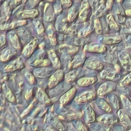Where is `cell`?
<instances>
[{
	"instance_id": "obj_9",
	"label": "cell",
	"mask_w": 131,
	"mask_h": 131,
	"mask_svg": "<svg viewBox=\"0 0 131 131\" xmlns=\"http://www.w3.org/2000/svg\"><path fill=\"white\" fill-rule=\"evenodd\" d=\"M121 98L122 99V101H123V105L124 106L125 109L126 110V111L130 113H131V104L130 102L129 101V100L125 97H124L123 96H121Z\"/></svg>"
},
{
	"instance_id": "obj_6",
	"label": "cell",
	"mask_w": 131,
	"mask_h": 131,
	"mask_svg": "<svg viewBox=\"0 0 131 131\" xmlns=\"http://www.w3.org/2000/svg\"><path fill=\"white\" fill-rule=\"evenodd\" d=\"M118 75L114 72V71H104L103 72L101 73V76H102L103 78H105L108 79H113L115 77H117Z\"/></svg>"
},
{
	"instance_id": "obj_14",
	"label": "cell",
	"mask_w": 131,
	"mask_h": 131,
	"mask_svg": "<svg viewBox=\"0 0 131 131\" xmlns=\"http://www.w3.org/2000/svg\"><path fill=\"white\" fill-rule=\"evenodd\" d=\"M48 1H52V0H48Z\"/></svg>"
},
{
	"instance_id": "obj_5",
	"label": "cell",
	"mask_w": 131,
	"mask_h": 131,
	"mask_svg": "<svg viewBox=\"0 0 131 131\" xmlns=\"http://www.w3.org/2000/svg\"><path fill=\"white\" fill-rule=\"evenodd\" d=\"M98 102V105L102 109L103 111H105L106 112H111L112 109L111 107L110 106V105L103 99H98L97 100Z\"/></svg>"
},
{
	"instance_id": "obj_4",
	"label": "cell",
	"mask_w": 131,
	"mask_h": 131,
	"mask_svg": "<svg viewBox=\"0 0 131 131\" xmlns=\"http://www.w3.org/2000/svg\"><path fill=\"white\" fill-rule=\"evenodd\" d=\"M37 14V11L36 10H25L22 12H20L18 15L19 17H34Z\"/></svg>"
},
{
	"instance_id": "obj_13",
	"label": "cell",
	"mask_w": 131,
	"mask_h": 131,
	"mask_svg": "<svg viewBox=\"0 0 131 131\" xmlns=\"http://www.w3.org/2000/svg\"><path fill=\"white\" fill-rule=\"evenodd\" d=\"M38 1L39 0H30V4H31V5H32V6H33L38 2Z\"/></svg>"
},
{
	"instance_id": "obj_8",
	"label": "cell",
	"mask_w": 131,
	"mask_h": 131,
	"mask_svg": "<svg viewBox=\"0 0 131 131\" xmlns=\"http://www.w3.org/2000/svg\"><path fill=\"white\" fill-rule=\"evenodd\" d=\"M111 95L110 97H108V100L110 103L112 104V105L114 106V107L116 108V109H118L119 107V101L118 99V98L117 96L115 95V94H113Z\"/></svg>"
},
{
	"instance_id": "obj_10",
	"label": "cell",
	"mask_w": 131,
	"mask_h": 131,
	"mask_svg": "<svg viewBox=\"0 0 131 131\" xmlns=\"http://www.w3.org/2000/svg\"><path fill=\"white\" fill-rule=\"evenodd\" d=\"M130 82H131V73L128 75L127 76H126L121 83V85H124Z\"/></svg>"
},
{
	"instance_id": "obj_11",
	"label": "cell",
	"mask_w": 131,
	"mask_h": 131,
	"mask_svg": "<svg viewBox=\"0 0 131 131\" xmlns=\"http://www.w3.org/2000/svg\"><path fill=\"white\" fill-rule=\"evenodd\" d=\"M36 28L38 33H41V32L43 30V28L41 24L39 23V22H37V23L36 24Z\"/></svg>"
},
{
	"instance_id": "obj_12",
	"label": "cell",
	"mask_w": 131,
	"mask_h": 131,
	"mask_svg": "<svg viewBox=\"0 0 131 131\" xmlns=\"http://www.w3.org/2000/svg\"><path fill=\"white\" fill-rule=\"evenodd\" d=\"M62 3L65 6H69L71 5V2L70 0H61Z\"/></svg>"
},
{
	"instance_id": "obj_7",
	"label": "cell",
	"mask_w": 131,
	"mask_h": 131,
	"mask_svg": "<svg viewBox=\"0 0 131 131\" xmlns=\"http://www.w3.org/2000/svg\"><path fill=\"white\" fill-rule=\"evenodd\" d=\"M121 121L124 124V125H126L127 126H130L131 124L130 120L128 117V116L123 112H122L121 114L119 115Z\"/></svg>"
},
{
	"instance_id": "obj_2",
	"label": "cell",
	"mask_w": 131,
	"mask_h": 131,
	"mask_svg": "<svg viewBox=\"0 0 131 131\" xmlns=\"http://www.w3.org/2000/svg\"><path fill=\"white\" fill-rule=\"evenodd\" d=\"M115 89V85L114 83L111 82H106L102 85L99 90H98V93L99 95H103L106 93H108L109 91Z\"/></svg>"
},
{
	"instance_id": "obj_3",
	"label": "cell",
	"mask_w": 131,
	"mask_h": 131,
	"mask_svg": "<svg viewBox=\"0 0 131 131\" xmlns=\"http://www.w3.org/2000/svg\"><path fill=\"white\" fill-rule=\"evenodd\" d=\"M120 61L124 69L128 71H131V60L128 55L123 56L122 59L120 58Z\"/></svg>"
},
{
	"instance_id": "obj_1",
	"label": "cell",
	"mask_w": 131,
	"mask_h": 131,
	"mask_svg": "<svg viewBox=\"0 0 131 131\" xmlns=\"http://www.w3.org/2000/svg\"><path fill=\"white\" fill-rule=\"evenodd\" d=\"M98 120L103 123L107 124H112L115 123L118 119L115 117L113 115H105L102 116H100L98 119Z\"/></svg>"
}]
</instances>
